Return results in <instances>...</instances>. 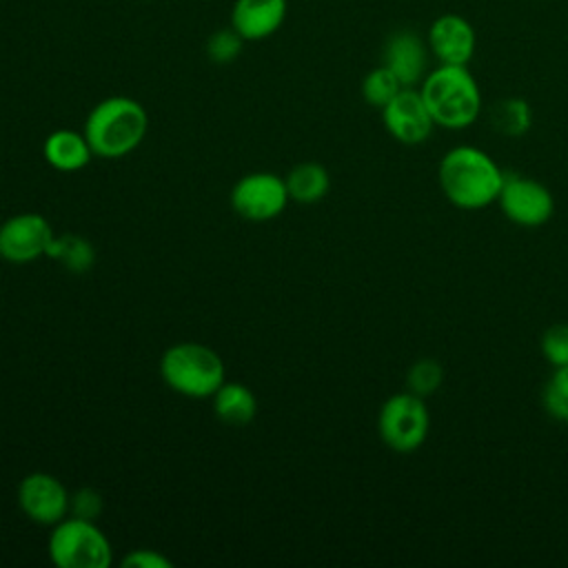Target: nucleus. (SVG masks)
<instances>
[{
	"label": "nucleus",
	"mask_w": 568,
	"mask_h": 568,
	"mask_svg": "<svg viewBox=\"0 0 568 568\" xmlns=\"http://www.w3.org/2000/svg\"><path fill=\"white\" fill-rule=\"evenodd\" d=\"M504 175L493 155L470 144L453 146L437 164V182L444 197L462 211H479L495 204Z\"/></svg>",
	"instance_id": "1"
},
{
	"label": "nucleus",
	"mask_w": 568,
	"mask_h": 568,
	"mask_svg": "<svg viewBox=\"0 0 568 568\" xmlns=\"http://www.w3.org/2000/svg\"><path fill=\"white\" fill-rule=\"evenodd\" d=\"M419 93L435 126L462 131L481 113V89L468 64H437L419 82Z\"/></svg>",
	"instance_id": "2"
},
{
	"label": "nucleus",
	"mask_w": 568,
	"mask_h": 568,
	"mask_svg": "<svg viewBox=\"0 0 568 568\" xmlns=\"http://www.w3.org/2000/svg\"><path fill=\"white\" fill-rule=\"evenodd\" d=\"M149 131L146 109L129 95H111L100 100L87 115L82 133L93 155L118 160L135 151Z\"/></svg>",
	"instance_id": "3"
},
{
	"label": "nucleus",
	"mask_w": 568,
	"mask_h": 568,
	"mask_svg": "<svg viewBox=\"0 0 568 568\" xmlns=\"http://www.w3.org/2000/svg\"><path fill=\"white\" fill-rule=\"evenodd\" d=\"M160 377L182 397L206 399L226 382V366L211 346L200 342H180L162 353Z\"/></svg>",
	"instance_id": "4"
},
{
	"label": "nucleus",
	"mask_w": 568,
	"mask_h": 568,
	"mask_svg": "<svg viewBox=\"0 0 568 568\" xmlns=\"http://www.w3.org/2000/svg\"><path fill=\"white\" fill-rule=\"evenodd\" d=\"M49 559L58 568H109L111 541L93 519L67 515L51 526L47 541Z\"/></svg>",
	"instance_id": "5"
},
{
	"label": "nucleus",
	"mask_w": 568,
	"mask_h": 568,
	"mask_svg": "<svg viewBox=\"0 0 568 568\" xmlns=\"http://www.w3.org/2000/svg\"><path fill=\"white\" fill-rule=\"evenodd\" d=\"M377 433L386 448L395 453H415L430 433V410L426 399L402 390L390 395L377 413Z\"/></svg>",
	"instance_id": "6"
},
{
	"label": "nucleus",
	"mask_w": 568,
	"mask_h": 568,
	"mask_svg": "<svg viewBox=\"0 0 568 568\" xmlns=\"http://www.w3.org/2000/svg\"><path fill=\"white\" fill-rule=\"evenodd\" d=\"M506 220L524 229L544 226L555 213V197L550 189L528 175L506 173L497 197Z\"/></svg>",
	"instance_id": "7"
},
{
	"label": "nucleus",
	"mask_w": 568,
	"mask_h": 568,
	"mask_svg": "<svg viewBox=\"0 0 568 568\" xmlns=\"http://www.w3.org/2000/svg\"><path fill=\"white\" fill-rule=\"evenodd\" d=\"M288 202L284 178L271 171L246 173L231 189L233 211L248 222H268L277 217Z\"/></svg>",
	"instance_id": "8"
},
{
	"label": "nucleus",
	"mask_w": 568,
	"mask_h": 568,
	"mask_svg": "<svg viewBox=\"0 0 568 568\" xmlns=\"http://www.w3.org/2000/svg\"><path fill=\"white\" fill-rule=\"evenodd\" d=\"M55 233L40 213H16L0 224V257L9 264H29L47 255Z\"/></svg>",
	"instance_id": "9"
},
{
	"label": "nucleus",
	"mask_w": 568,
	"mask_h": 568,
	"mask_svg": "<svg viewBox=\"0 0 568 568\" xmlns=\"http://www.w3.org/2000/svg\"><path fill=\"white\" fill-rule=\"evenodd\" d=\"M18 506L22 515L40 526H53L69 515L71 493L51 473H29L18 484Z\"/></svg>",
	"instance_id": "10"
},
{
	"label": "nucleus",
	"mask_w": 568,
	"mask_h": 568,
	"mask_svg": "<svg viewBox=\"0 0 568 568\" xmlns=\"http://www.w3.org/2000/svg\"><path fill=\"white\" fill-rule=\"evenodd\" d=\"M382 111V124L386 133L406 146L426 142L435 129V120L415 87H404Z\"/></svg>",
	"instance_id": "11"
},
{
	"label": "nucleus",
	"mask_w": 568,
	"mask_h": 568,
	"mask_svg": "<svg viewBox=\"0 0 568 568\" xmlns=\"http://www.w3.org/2000/svg\"><path fill=\"white\" fill-rule=\"evenodd\" d=\"M426 44L439 64H468L475 55L477 33L464 16L448 11L430 22Z\"/></svg>",
	"instance_id": "12"
},
{
	"label": "nucleus",
	"mask_w": 568,
	"mask_h": 568,
	"mask_svg": "<svg viewBox=\"0 0 568 568\" xmlns=\"http://www.w3.org/2000/svg\"><path fill=\"white\" fill-rule=\"evenodd\" d=\"M428 44L408 29L390 33L384 44L382 64L388 67L402 87H417L428 73Z\"/></svg>",
	"instance_id": "13"
},
{
	"label": "nucleus",
	"mask_w": 568,
	"mask_h": 568,
	"mask_svg": "<svg viewBox=\"0 0 568 568\" xmlns=\"http://www.w3.org/2000/svg\"><path fill=\"white\" fill-rule=\"evenodd\" d=\"M286 9V0H235L231 9V27L244 42L264 40L284 24Z\"/></svg>",
	"instance_id": "14"
},
{
	"label": "nucleus",
	"mask_w": 568,
	"mask_h": 568,
	"mask_svg": "<svg viewBox=\"0 0 568 568\" xmlns=\"http://www.w3.org/2000/svg\"><path fill=\"white\" fill-rule=\"evenodd\" d=\"M42 155L51 169L73 173L91 162L93 149L84 133L75 129H58L44 138Z\"/></svg>",
	"instance_id": "15"
},
{
	"label": "nucleus",
	"mask_w": 568,
	"mask_h": 568,
	"mask_svg": "<svg viewBox=\"0 0 568 568\" xmlns=\"http://www.w3.org/2000/svg\"><path fill=\"white\" fill-rule=\"evenodd\" d=\"M211 399L215 417L229 426H246L257 415V397L246 384L224 382Z\"/></svg>",
	"instance_id": "16"
},
{
	"label": "nucleus",
	"mask_w": 568,
	"mask_h": 568,
	"mask_svg": "<svg viewBox=\"0 0 568 568\" xmlns=\"http://www.w3.org/2000/svg\"><path fill=\"white\" fill-rule=\"evenodd\" d=\"M284 182L288 189V197L297 204H315L324 200L331 189V175L317 162H302L293 166L286 173Z\"/></svg>",
	"instance_id": "17"
},
{
	"label": "nucleus",
	"mask_w": 568,
	"mask_h": 568,
	"mask_svg": "<svg viewBox=\"0 0 568 568\" xmlns=\"http://www.w3.org/2000/svg\"><path fill=\"white\" fill-rule=\"evenodd\" d=\"M47 257L60 262L69 273H87L95 264V248L82 235L62 233L53 237Z\"/></svg>",
	"instance_id": "18"
},
{
	"label": "nucleus",
	"mask_w": 568,
	"mask_h": 568,
	"mask_svg": "<svg viewBox=\"0 0 568 568\" xmlns=\"http://www.w3.org/2000/svg\"><path fill=\"white\" fill-rule=\"evenodd\" d=\"M490 124L506 138H521L532 126V109L524 98H501L490 109Z\"/></svg>",
	"instance_id": "19"
},
{
	"label": "nucleus",
	"mask_w": 568,
	"mask_h": 568,
	"mask_svg": "<svg viewBox=\"0 0 568 568\" xmlns=\"http://www.w3.org/2000/svg\"><path fill=\"white\" fill-rule=\"evenodd\" d=\"M402 89L404 87L397 80V75L384 64L371 69L362 80V98L366 100V104L377 106V109L386 106Z\"/></svg>",
	"instance_id": "20"
},
{
	"label": "nucleus",
	"mask_w": 568,
	"mask_h": 568,
	"mask_svg": "<svg viewBox=\"0 0 568 568\" xmlns=\"http://www.w3.org/2000/svg\"><path fill=\"white\" fill-rule=\"evenodd\" d=\"M444 377H446L444 366L437 359L419 357L406 371V390L426 399L439 390V386L444 384Z\"/></svg>",
	"instance_id": "21"
},
{
	"label": "nucleus",
	"mask_w": 568,
	"mask_h": 568,
	"mask_svg": "<svg viewBox=\"0 0 568 568\" xmlns=\"http://www.w3.org/2000/svg\"><path fill=\"white\" fill-rule=\"evenodd\" d=\"M541 406L552 419L568 422V364L555 368V373L544 384Z\"/></svg>",
	"instance_id": "22"
},
{
	"label": "nucleus",
	"mask_w": 568,
	"mask_h": 568,
	"mask_svg": "<svg viewBox=\"0 0 568 568\" xmlns=\"http://www.w3.org/2000/svg\"><path fill=\"white\" fill-rule=\"evenodd\" d=\"M242 47H244V38L233 27H226L209 36L206 55L215 64H231L242 53Z\"/></svg>",
	"instance_id": "23"
},
{
	"label": "nucleus",
	"mask_w": 568,
	"mask_h": 568,
	"mask_svg": "<svg viewBox=\"0 0 568 568\" xmlns=\"http://www.w3.org/2000/svg\"><path fill=\"white\" fill-rule=\"evenodd\" d=\"M541 355L544 359L552 366H566L568 364V324L557 322L550 324L544 333H541V342H539Z\"/></svg>",
	"instance_id": "24"
},
{
	"label": "nucleus",
	"mask_w": 568,
	"mask_h": 568,
	"mask_svg": "<svg viewBox=\"0 0 568 568\" xmlns=\"http://www.w3.org/2000/svg\"><path fill=\"white\" fill-rule=\"evenodd\" d=\"M104 508L102 495L91 488V486H82L75 493H71V501H69V515L82 517V519H98L100 513Z\"/></svg>",
	"instance_id": "25"
},
{
	"label": "nucleus",
	"mask_w": 568,
	"mask_h": 568,
	"mask_svg": "<svg viewBox=\"0 0 568 568\" xmlns=\"http://www.w3.org/2000/svg\"><path fill=\"white\" fill-rule=\"evenodd\" d=\"M120 564L122 568H171L173 566V561L166 555L151 548L129 550Z\"/></svg>",
	"instance_id": "26"
}]
</instances>
